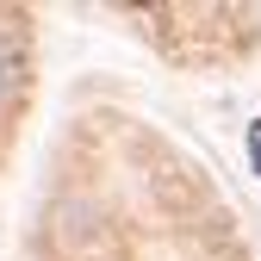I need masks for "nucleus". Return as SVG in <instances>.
I'll use <instances>...</instances> for the list:
<instances>
[{"label":"nucleus","mask_w":261,"mask_h":261,"mask_svg":"<svg viewBox=\"0 0 261 261\" xmlns=\"http://www.w3.org/2000/svg\"><path fill=\"white\" fill-rule=\"evenodd\" d=\"M19 87H25V38L19 25L0 19V100H19Z\"/></svg>","instance_id":"obj_1"},{"label":"nucleus","mask_w":261,"mask_h":261,"mask_svg":"<svg viewBox=\"0 0 261 261\" xmlns=\"http://www.w3.org/2000/svg\"><path fill=\"white\" fill-rule=\"evenodd\" d=\"M249 162H255V174H261V124H249Z\"/></svg>","instance_id":"obj_2"}]
</instances>
